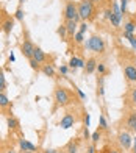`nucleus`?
Wrapping results in <instances>:
<instances>
[{
    "label": "nucleus",
    "instance_id": "1",
    "mask_svg": "<svg viewBox=\"0 0 136 153\" xmlns=\"http://www.w3.org/2000/svg\"><path fill=\"white\" fill-rule=\"evenodd\" d=\"M77 10H78L80 19H83L85 22L94 17V3L91 0H81V2H78Z\"/></svg>",
    "mask_w": 136,
    "mask_h": 153
},
{
    "label": "nucleus",
    "instance_id": "2",
    "mask_svg": "<svg viewBox=\"0 0 136 153\" xmlns=\"http://www.w3.org/2000/svg\"><path fill=\"white\" fill-rule=\"evenodd\" d=\"M86 48L88 50H91L94 53H103L105 52V42H103V39H102L100 36H91L89 39L86 41Z\"/></svg>",
    "mask_w": 136,
    "mask_h": 153
},
{
    "label": "nucleus",
    "instance_id": "3",
    "mask_svg": "<svg viewBox=\"0 0 136 153\" xmlns=\"http://www.w3.org/2000/svg\"><path fill=\"white\" fill-rule=\"evenodd\" d=\"M53 97H55V102L58 103V105H61V106H66V105L71 103V94H69V91H67L66 88H56Z\"/></svg>",
    "mask_w": 136,
    "mask_h": 153
},
{
    "label": "nucleus",
    "instance_id": "4",
    "mask_svg": "<svg viewBox=\"0 0 136 153\" xmlns=\"http://www.w3.org/2000/svg\"><path fill=\"white\" fill-rule=\"evenodd\" d=\"M64 19H66V20H74V22L78 24L80 16H78V10H77V3H75V2H67V3H66Z\"/></svg>",
    "mask_w": 136,
    "mask_h": 153
},
{
    "label": "nucleus",
    "instance_id": "5",
    "mask_svg": "<svg viewBox=\"0 0 136 153\" xmlns=\"http://www.w3.org/2000/svg\"><path fill=\"white\" fill-rule=\"evenodd\" d=\"M117 141H119V144H120V147H124L125 150H128V149L133 145V139H132V136H130V133H128V131H122V133H119Z\"/></svg>",
    "mask_w": 136,
    "mask_h": 153
},
{
    "label": "nucleus",
    "instance_id": "6",
    "mask_svg": "<svg viewBox=\"0 0 136 153\" xmlns=\"http://www.w3.org/2000/svg\"><path fill=\"white\" fill-rule=\"evenodd\" d=\"M35 44H33L31 42V41H28V39H27V41H24V44L22 45H20V52H22V55H24V56L25 58H33V52H35Z\"/></svg>",
    "mask_w": 136,
    "mask_h": 153
},
{
    "label": "nucleus",
    "instance_id": "7",
    "mask_svg": "<svg viewBox=\"0 0 136 153\" xmlns=\"http://www.w3.org/2000/svg\"><path fill=\"white\" fill-rule=\"evenodd\" d=\"M74 123H75V117H74V114L67 113V114H64L63 119H61L59 127L63 128V130H69L71 127H74Z\"/></svg>",
    "mask_w": 136,
    "mask_h": 153
},
{
    "label": "nucleus",
    "instance_id": "8",
    "mask_svg": "<svg viewBox=\"0 0 136 153\" xmlns=\"http://www.w3.org/2000/svg\"><path fill=\"white\" fill-rule=\"evenodd\" d=\"M124 74H125V78L128 81H136V66L127 64L124 67Z\"/></svg>",
    "mask_w": 136,
    "mask_h": 153
},
{
    "label": "nucleus",
    "instance_id": "9",
    "mask_svg": "<svg viewBox=\"0 0 136 153\" xmlns=\"http://www.w3.org/2000/svg\"><path fill=\"white\" fill-rule=\"evenodd\" d=\"M19 147L22 152H35L36 150V145L31 144L30 141H27V139H19Z\"/></svg>",
    "mask_w": 136,
    "mask_h": 153
},
{
    "label": "nucleus",
    "instance_id": "10",
    "mask_svg": "<svg viewBox=\"0 0 136 153\" xmlns=\"http://www.w3.org/2000/svg\"><path fill=\"white\" fill-rule=\"evenodd\" d=\"M69 67L72 69L74 72H75L77 69H85V61L80 59V58H77V56H72V58L69 59Z\"/></svg>",
    "mask_w": 136,
    "mask_h": 153
},
{
    "label": "nucleus",
    "instance_id": "11",
    "mask_svg": "<svg viewBox=\"0 0 136 153\" xmlns=\"http://www.w3.org/2000/svg\"><path fill=\"white\" fill-rule=\"evenodd\" d=\"M96 71H97V61H96V58L86 59V62H85V72L86 74H94Z\"/></svg>",
    "mask_w": 136,
    "mask_h": 153
},
{
    "label": "nucleus",
    "instance_id": "12",
    "mask_svg": "<svg viewBox=\"0 0 136 153\" xmlns=\"http://www.w3.org/2000/svg\"><path fill=\"white\" fill-rule=\"evenodd\" d=\"M66 28H67V36H74V34L77 33V22H74V20H66Z\"/></svg>",
    "mask_w": 136,
    "mask_h": 153
},
{
    "label": "nucleus",
    "instance_id": "13",
    "mask_svg": "<svg viewBox=\"0 0 136 153\" xmlns=\"http://www.w3.org/2000/svg\"><path fill=\"white\" fill-rule=\"evenodd\" d=\"M33 58H35L38 62H39V64H41V62H45V53L42 52V48H39V47H36L35 48V52H33Z\"/></svg>",
    "mask_w": 136,
    "mask_h": 153
},
{
    "label": "nucleus",
    "instance_id": "14",
    "mask_svg": "<svg viewBox=\"0 0 136 153\" xmlns=\"http://www.w3.org/2000/svg\"><path fill=\"white\" fill-rule=\"evenodd\" d=\"M135 123H136V111H132V113L128 114L127 120H125V127H127L128 130H133Z\"/></svg>",
    "mask_w": 136,
    "mask_h": 153
},
{
    "label": "nucleus",
    "instance_id": "15",
    "mask_svg": "<svg viewBox=\"0 0 136 153\" xmlns=\"http://www.w3.org/2000/svg\"><path fill=\"white\" fill-rule=\"evenodd\" d=\"M41 71H42V74L45 76H55V69H53L52 64H44L41 67Z\"/></svg>",
    "mask_w": 136,
    "mask_h": 153
},
{
    "label": "nucleus",
    "instance_id": "16",
    "mask_svg": "<svg viewBox=\"0 0 136 153\" xmlns=\"http://www.w3.org/2000/svg\"><path fill=\"white\" fill-rule=\"evenodd\" d=\"M10 106V99L5 92H0V108H6Z\"/></svg>",
    "mask_w": 136,
    "mask_h": 153
},
{
    "label": "nucleus",
    "instance_id": "17",
    "mask_svg": "<svg viewBox=\"0 0 136 153\" xmlns=\"http://www.w3.org/2000/svg\"><path fill=\"white\" fill-rule=\"evenodd\" d=\"M6 123H8L10 130H17L19 128V122H17V119H14V117H8V119H6Z\"/></svg>",
    "mask_w": 136,
    "mask_h": 153
},
{
    "label": "nucleus",
    "instance_id": "18",
    "mask_svg": "<svg viewBox=\"0 0 136 153\" xmlns=\"http://www.w3.org/2000/svg\"><path fill=\"white\" fill-rule=\"evenodd\" d=\"M111 10H113V13H114V16H116V17H119V19L122 20V16H124V14H122V11H120V6H119V5H117L116 2L113 3Z\"/></svg>",
    "mask_w": 136,
    "mask_h": 153
},
{
    "label": "nucleus",
    "instance_id": "19",
    "mask_svg": "<svg viewBox=\"0 0 136 153\" xmlns=\"http://www.w3.org/2000/svg\"><path fill=\"white\" fill-rule=\"evenodd\" d=\"M135 30H136V24L135 22H127L125 25H124V31H127V33H135Z\"/></svg>",
    "mask_w": 136,
    "mask_h": 153
},
{
    "label": "nucleus",
    "instance_id": "20",
    "mask_svg": "<svg viewBox=\"0 0 136 153\" xmlns=\"http://www.w3.org/2000/svg\"><path fill=\"white\" fill-rule=\"evenodd\" d=\"M2 28H3L5 33H11V30H13V20H5L3 25H2Z\"/></svg>",
    "mask_w": 136,
    "mask_h": 153
},
{
    "label": "nucleus",
    "instance_id": "21",
    "mask_svg": "<svg viewBox=\"0 0 136 153\" xmlns=\"http://www.w3.org/2000/svg\"><path fill=\"white\" fill-rule=\"evenodd\" d=\"M6 89V80H5V74L3 71H0V92H3Z\"/></svg>",
    "mask_w": 136,
    "mask_h": 153
},
{
    "label": "nucleus",
    "instance_id": "22",
    "mask_svg": "<svg viewBox=\"0 0 136 153\" xmlns=\"http://www.w3.org/2000/svg\"><path fill=\"white\" fill-rule=\"evenodd\" d=\"M58 34H59V38L63 39V41H66V38H67V28H66V25H61L59 28H58Z\"/></svg>",
    "mask_w": 136,
    "mask_h": 153
},
{
    "label": "nucleus",
    "instance_id": "23",
    "mask_svg": "<svg viewBox=\"0 0 136 153\" xmlns=\"http://www.w3.org/2000/svg\"><path fill=\"white\" fill-rule=\"evenodd\" d=\"M74 39H75V42H77V44H81V42H83V39H85V33L77 31L75 34H74Z\"/></svg>",
    "mask_w": 136,
    "mask_h": 153
},
{
    "label": "nucleus",
    "instance_id": "24",
    "mask_svg": "<svg viewBox=\"0 0 136 153\" xmlns=\"http://www.w3.org/2000/svg\"><path fill=\"white\" fill-rule=\"evenodd\" d=\"M99 125H100V130H106L108 128V122L103 116H99Z\"/></svg>",
    "mask_w": 136,
    "mask_h": 153
},
{
    "label": "nucleus",
    "instance_id": "25",
    "mask_svg": "<svg viewBox=\"0 0 136 153\" xmlns=\"http://www.w3.org/2000/svg\"><path fill=\"white\" fill-rule=\"evenodd\" d=\"M30 67L33 69V71H39V69H41V64H39V62H38L35 58H30Z\"/></svg>",
    "mask_w": 136,
    "mask_h": 153
},
{
    "label": "nucleus",
    "instance_id": "26",
    "mask_svg": "<svg viewBox=\"0 0 136 153\" xmlns=\"http://www.w3.org/2000/svg\"><path fill=\"white\" fill-rule=\"evenodd\" d=\"M100 137H102V134H100V131L97 130V131H94V133L91 134V141H92L94 144H97V142L100 141Z\"/></svg>",
    "mask_w": 136,
    "mask_h": 153
},
{
    "label": "nucleus",
    "instance_id": "27",
    "mask_svg": "<svg viewBox=\"0 0 136 153\" xmlns=\"http://www.w3.org/2000/svg\"><path fill=\"white\" fill-rule=\"evenodd\" d=\"M99 95H105V86H103V76L99 78Z\"/></svg>",
    "mask_w": 136,
    "mask_h": 153
},
{
    "label": "nucleus",
    "instance_id": "28",
    "mask_svg": "<svg viewBox=\"0 0 136 153\" xmlns=\"http://www.w3.org/2000/svg\"><path fill=\"white\" fill-rule=\"evenodd\" d=\"M67 153H78V147H77V144L71 142L69 145H67Z\"/></svg>",
    "mask_w": 136,
    "mask_h": 153
},
{
    "label": "nucleus",
    "instance_id": "29",
    "mask_svg": "<svg viewBox=\"0 0 136 153\" xmlns=\"http://www.w3.org/2000/svg\"><path fill=\"white\" fill-rule=\"evenodd\" d=\"M97 72H99L100 75H103V74L106 72V67H105L103 62H97Z\"/></svg>",
    "mask_w": 136,
    "mask_h": 153
},
{
    "label": "nucleus",
    "instance_id": "30",
    "mask_svg": "<svg viewBox=\"0 0 136 153\" xmlns=\"http://www.w3.org/2000/svg\"><path fill=\"white\" fill-rule=\"evenodd\" d=\"M130 102L136 106V88H135V89H132V92H130Z\"/></svg>",
    "mask_w": 136,
    "mask_h": 153
},
{
    "label": "nucleus",
    "instance_id": "31",
    "mask_svg": "<svg viewBox=\"0 0 136 153\" xmlns=\"http://www.w3.org/2000/svg\"><path fill=\"white\" fill-rule=\"evenodd\" d=\"M127 3H128V0H120V11H122V14H125V11H127Z\"/></svg>",
    "mask_w": 136,
    "mask_h": 153
},
{
    "label": "nucleus",
    "instance_id": "32",
    "mask_svg": "<svg viewBox=\"0 0 136 153\" xmlns=\"http://www.w3.org/2000/svg\"><path fill=\"white\" fill-rule=\"evenodd\" d=\"M113 14H114V13H113V10H111V8H106V10H105V19L110 20V19L113 17Z\"/></svg>",
    "mask_w": 136,
    "mask_h": 153
},
{
    "label": "nucleus",
    "instance_id": "33",
    "mask_svg": "<svg viewBox=\"0 0 136 153\" xmlns=\"http://www.w3.org/2000/svg\"><path fill=\"white\" fill-rule=\"evenodd\" d=\"M14 17H16L17 20H22V19H24V11H22V10L19 8V10L16 11V14H14Z\"/></svg>",
    "mask_w": 136,
    "mask_h": 153
},
{
    "label": "nucleus",
    "instance_id": "34",
    "mask_svg": "<svg viewBox=\"0 0 136 153\" xmlns=\"http://www.w3.org/2000/svg\"><path fill=\"white\" fill-rule=\"evenodd\" d=\"M75 91H77V94H78V97H80L81 100H86V94H85L83 91H81L80 88H75Z\"/></svg>",
    "mask_w": 136,
    "mask_h": 153
},
{
    "label": "nucleus",
    "instance_id": "35",
    "mask_svg": "<svg viewBox=\"0 0 136 153\" xmlns=\"http://www.w3.org/2000/svg\"><path fill=\"white\" fill-rule=\"evenodd\" d=\"M83 136H85V139H91V134H89V131H88V127H85V130H83Z\"/></svg>",
    "mask_w": 136,
    "mask_h": 153
},
{
    "label": "nucleus",
    "instance_id": "36",
    "mask_svg": "<svg viewBox=\"0 0 136 153\" xmlns=\"http://www.w3.org/2000/svg\"><path fill=\"white\" fill-rule=\"evenodd\" d=\"M67 71H69V69H67V66H61V67H59V74H63V75H66Z\"/></svg>",
    "mask_w": 136,
    "mask_h": 153
},
{
    "label": "nucleus",
    "instance_id": "37",
    "mask_svg": "<svg viewBox=\"0 0 136 153\" xmlns=\"http://www.w3.org/2000/svg\"><path fill=\"white\" fill-rule=\"evenodd\" d=\"M86 30H88V25H86V22H83V24L80 25V31L81 33H86Z\"/></svg>",
    "mask_w": 136,
    "mask_h": 153
},
{
    "label": "nucleus",
    "instance_id": "38",
    "mask_svg": "<svg viewBox=\"0 0 136 153\" xmlns=\"http://www.w3.org/2000/svg\"><path fill=\"white\" fill-rule=\"evenodd\" d=\"M89 122H91V116L86 114V117H85V127H89Z\"/></svg>",
    "mask_w": 136,
    "mask_h": 153
},
{
    "label": "nucleus",
    "instance_id": "39",
    "mask_svg": "<svg viewBox=\"0 0 136 153\" xmlns=\"http://www.w3.org/2000/svg\"><path fill=\"white\" fill-rule=\"evenodd\" d=\"M88 153H96V147H94V145H89V147H88Z\"/></svg>",
    "mask_w": 136,
    "mask_h": 153
},
{
    "label": "nucleus",
    "instance_id": "40",
    "mask_svg": "<svg viewBox=\"0 0 136 153\" xmlns=\"http://www.w3.org/2000/svg\"><path fill=\"white\" fill-rule=\"evenodd\" d=\"M130 44L133 45V48H136V38H135V36H133L132 39H130Z\"/></svg>",
    "mask_w": 136,
    "mask_h": 153
},
{
    "label": "nucleus",
    "instance_id": "41",
    "mask_svg": "<svg viewBox=\"0 0 136 153\" xmlns=\"http://www.w3.org/2000/svg\"><path fill=\"white\" fill-rule=\"evenodd\" d=\"M10 61H11V62L16 61V56H14V53H13V52H11V55H10Z\"/></svg>",
    "mask_w": 136,
    "mask_h": 153
},
{
    "label": "nucleus",
    "instance_id": "42",
    "mask_svg": "<svg viewBox=\"0 0 136 153\" xmlns=\"http://www.w3.org/2000/svg\"><path fill=\"white\" fill-rule=\"evenodd\" d=\"M133 153H136V137L133 139Z\"/></svg>",
    "mask_w": 136,
    "mask_h": 153
},
{
    "label": "nucleus",
    "instance_id": "43",
    "mask_svg": "<svg viewBox=\"0 0 136 153\" xmlns=\"http://www.w3.org/2000/svg\"><path fill=\"white\" fill-rule=\"evenodd\" d=\"M45 153H56V150H53V149H47Z\"/></svg>",
    "mask_w": 136,
    "mask_h": 153
},
{
    "label": "nucleus",
    "instance_id": "44",
    "mask_svg": "<svg viewBox=\"0 0 136 153\" xmlns=\"http://www.w3.org/2000/svg\"><path fill=\"white\" fill-rule=\"evenodd\" d=\"M91 2H92V3H103L105 0H91Z\"/></svg>",
    "mask_w": 136,
    "mask_h": 153
},
{
    "label": "nucleus",
    "instance_id": "45",
    "mask_svg": "<svg viewBox=\"0 0 136 153\" xmlns=\"http://www.w3.org/2000/svg\"><path fill=\"white\" fill-rule=\"evenodd\" d=\"M110 153H119L117 150H110Z\"/></svg>",
    "mask_w": 136,
    "mask_h": 153
},
{
    "label": "nucleus",
    "instance_id": "46",
    "mask_svg": "<svg viewBox=\"0 0 136 153\" xmlns=\"http://www.w3.org/2000/svg\"><path fill=\"white\" fill-rule=\"evenodd\" d=\"M8 153H17V152H14V150H10Z\"/></svg>",
    "mask_w": 136,
    "mask_h": 153
},
{
    "label": "nucleus",
    "instance_id": "47",
    "mask_svg": "<svg viewBox=\"0 0 136 153\" xmlns=\"http://www.w3.org/2000/svg\"><path fill=\"white\" fill-rule=\"evenodd\" d=\"M133 131H135V133H136V123H135V127H133Z\"/></svg>",
    "mask_w": 136,
    "mask_h": 153
},
{
    "label": "nucleus",
    "instance_id": "48",
    "mask_svg": "<svg viewBox=\"0 0 136 153\" xmlns=\"http://www.w3.org/2000/svg\"><path fill=\"white\" fill-rule=\"evenodd\" d=\"M24 153H33V152H24Z\"/></svg>",
    "mask_w": 136,
    "mask_h": 153
},
{
    "label": "nucleus",
    "instance_id": "49",
    "mask_svg": "<svg viewBox=\"0 0 136 153\" xmlns=\"http://www.w3.org/2000/svg\"><path fill=\"white\" fill-rule=\"evenodd\" d=\"M56 153H64V152H56Z\"/></svg>",
    "mask_w": 136,
    "mask_h": 153
},
{
    "label": "nucleus",
    "instance_id": "50",
    "mask_svg": "<svg viewBox=\"0 0 136 153\" xmlns=\"http://www.w3.org/2000/svg\"><path fill=\"white\" fill-rule=\"evenodd\" d=\"M22 2H25V0H20V3H22Z\"/></svg>",
    "mask_w": 136,
    "mask_h": 153
}]
</instances>
